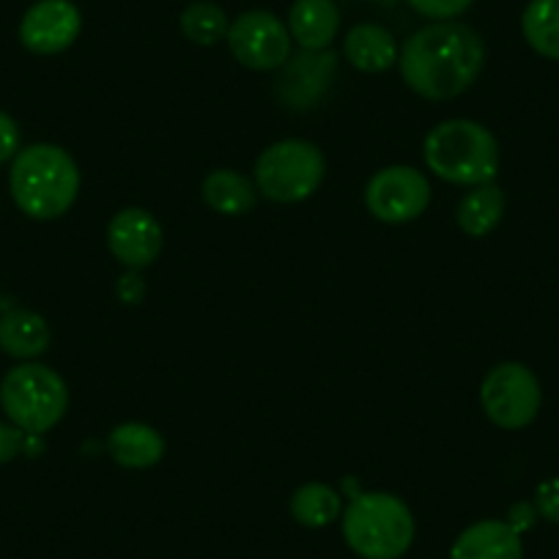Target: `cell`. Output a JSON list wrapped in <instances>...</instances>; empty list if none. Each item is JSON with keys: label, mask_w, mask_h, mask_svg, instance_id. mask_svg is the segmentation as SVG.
Here are the masks:
<instances>
[{"label": "cell", "mask_w": 559, "mask_h": 559, "mask_svg": "<svg viewBox=\"0 0 559 559\" xmlns=\"http://www.w3.org/2000/svg\"><path fill=\"white\" fill-rule=\"evenodd\" d=\"M292 515L302 526L321 530V526H330L332 521L341 519L343 499L332 486H324V483H305L302 488L294 491Z\"/></svg>", "instance_id": "44dd1931"}, {"label": "cell", "mask_w": 559, "mask_h": 559, "mask_svg": "<svg viewBox=\"0 0 559 559\" xmlns=\"http://www.w3.org/2000/svg\"><path fill=\"white\" fill-rule=\"evenodd\" d=\"M83 14L72 0H36L20 23V41L36 56H58L78 41Z\"/></svg>", "instance_id": "30bf717a"}, {"label": "cell", "mask_w": 559, "mask_h": 559, "mask_svg": "<svg viewBox=\"0 0 559 559\" xmlns=\"http://www.w3.org/2000/svg\"><path fill=\"white\" fill-rule=\"evenodd\" d=\"M203 201L217 214L241 217V214L255 209L258 187L247 176L236 174V170H214V174H209L203 179Z\"/></svg>", "instance_id": "ac0fdd59"}, {"label": "cell", "mask_w": 559, "mask_h": 559, "mask_svg": "<svg viewBox=\"0 0 559 559\" xmlns=\"http://www.w3.org/2000/svg\"><path fill=\"white\" fill-rule=\"evenodd\" d=\"M343 52H346V61L354 69L368 74L386 72L392 63H397V56H401L395 45V36L384 25L376 23L354 25L346 34V41H343Z\"/></svg>", "instance_id": "2e32d148"}, {"label": "cell", "mask_w": 559, "mask_h": 559, "mask_svg": "<svg viewBox=\"0 0 559 559\" xmlns=\"http://www.w3.org/2000/svg\"><path fill=\"white\" fill-rule=\"evenodd\" d=\"M408 7L423 17L433 20V23H448L464 14L475 0H406Z\"/></svg>", "instance_id": "603a6c76"}, {"label": "cell", "mask_w": 559, "mask_h": 559, "mask_svg": "<svg viewBox=\"0 0 559 559\" xmlns=\"http://www.w3.org/2000/svg\"><path fill=\"white\" fill-rule=\"evenodd\" d=\"M504 521H508V524L513 526V530L519 532V535L530 532L532 526H535V521H537L535 502H515V504H510L508 519H504Z\"/></svg>", "instance_id": "4316f807"}, {"label": "cell", "mask_w": 559, "mask_h": 559, "mask_svg": "<svg viewBox=\"0 0 559 559\" xmlns=\"http://www.w3.org/2000/svg\"><path fill=\"white\" fill-rule=\"evenodd\" d=\"M450 559H524V543L508 521L486 519L455 537Z\"/></svg>", "instance_id": "4fadbf2b"}, {"label": "cell", "mask_w": 559, "mask_h": 559, "mask_svg": "<svg viewBox=\"0 0 559 559\" xmlns=\"http://www.w3.org/2000/svg\"><path fill=\"white\" fill-rule=\"evenodd\" d=\"M521 34L537 56L559 61V0H530L521 14Z\"/></svg>", "instance_id": "ffe728a7"}, {"label": "cell", "mask_w": 559, "mask_h": 559, "mask_svg": "<svg viewBox=\"0 0 559 559\" xmlns=\"http://www.w3.org/2000/svg\"><path fill=\"white\" fill-rule=\"evenodd\" d=\"M480 403L493 426L504 431H521L532 426L540 412V381L526 365L499 362L483 379Z\"/></svg>", "instance_id": "52a82bcc"}, {"label": "cell", "mask_w": 559, "mask_h": 559, "mask_svg": "<svg viewBox=\"0 0 559 559\" xmlns=\"http://www.w3.org/2000/svg\"><path fill=\"white\" fill-rule=\"evenodd\" d=\"M280 69H283L277 80L280 99L294 110H308L335 80L337 56L332 50H302Z\"/></svg>", "instance_id": "7c38bea8"}, {"label": "cell", "mask_w": 559, "mask_h": 559, "mask_svg": "<svg viewBox=\"0 0 559 559\" xmlns=\"http://www.w3.org/2000/svg\"><path fill=\"white\" fill-rule=\"evenodd\" d=\"M326 176V159L308 140L272 143L255 163V185L269 201H308Z\"/></svg>", "instance_id": "8992f818"}, {"label": "cell", "mask_w": 559, "mask_h": 559, "mask_svg": "<svg viewBox=\"0 0 559 559\" xmlns=\"http://www.w3.org/2000/svg\"><path fill=\"white\" fill-rule=\"evenodd\" d=\"M428 203H431V181L408 165L376 170L365 187V206L381 223H412L426 212Z\"/></svg>", "instance_id": "ba28073f"}, {"label": "cell", "mask_w": 559, "mask_h": 559, "mask_svg": "<svg viewBox=\"0 0 559 559\" xmlns=\"http://www.w3.org/2000/svg\"><path fill=\"white\" fill-rule=\"evenodd\" d=\"M403 83L423 99L444 102L464 94L486 67V45L464 23H433L419 28L397 56Z\"/></svg>", "instance_id": "6da1fadb"}, {"label": "cell", "mask_w": 559, "mask_h": 559, "mask_svg": "<svg viewBox=\"0 0 559 559\" xmlns=\"http://www.w3.org/2000/svg\"><path fill=\"white\" fill-rule=\"evenodd\" d=\"M0 348L14 359H34L50 348V326L34 310H9L0 316Z\"/></svg>", "instance_id": "e0dca14e"}, {"label": "cell", "mask_w": 559, "mask_h": 559, "mask_svg": "<svg viewBox=\"0 0 559 559\" xmlns=\"http://www.w3.org/2000/svg\"><path fill=\"white\" fill-rule=\"evenodd\" d=\"M228 47L241 67L252 72H274L292 56V34L272 12L252 9L239 14L228 28Z\"/></svg>", "instance_id": "9c48e42d"}, {"label": "cell", "mask_w": 559, "mask_h": 559, "mask_svg": "<svg viewBox=\"0 0 559 559\" xmlns=\"http://www.w3.org/2000/svg\"><path fill=\"white\" fill-rule=\"evenodd\" d=\"M0 406L12 426L31 437H41L67 414V381L47 365H17L0 381Z\"/></svg>", "instance_id": "5b68a950"}, {"label": "cell", "mask_w": 559, "mask_h": 559, "mask_svg": "<svg viewBox=\"0 0 559 559\" xmlns=\"http://www.w3.org/2000/svg\"><path fill=\"white\" fill-rule=\"evenodd\" d=\"M9 187L20 212L34 219H56L78 201V163L52 143L20 148L9 174Z\"/></svg>", "instance_id": "7a4b0ae2"}, {"label": "cell", "mask_w": 559, "mask_h": 559, "mask_svg": "<svg viewBox=\"0 0 559 559\" xmlns=\"http://www.w3.org/2000/svg\"><path fill=\"white\" fill-rule=\"evenodd\" d=\"M535 508H537V515L546 521H551V524H559V477H548V480H543L540 486H537L535 491Z\"/></svg>", "instance_id": "cb8c5ba5"}, {"label": "cell", "mask_w": 559, "mask_h": 559, "mask_svg": "<svg viewBox=\"0 0 559 559\" xmlns=\"http://www.w3.org/2000/svg\"><path fill=\"white\" fill-rule=\"evenodd\" d=\"M504 214V192L499 190L497 185H480L472 187L459 203V212H455V219H459V228L464 230L466 236H488L499 223H502Z\"/></svg>", "instance_id": "d6986e66"}, {"label": "cell", "mask_w": 559, "mask_h": 559, "mask_svg": "<svg viewBox=\"0 0 559 559\" xmlns=\"http://www.w3.org/2000/svg\"><path fill=\"white\" fill-rule=\"evenodd\" d=\"M414 515L395 493L365 491L343 510V537L362 559H401L414 543Z\"/></svg>", "instance_id": "277c9868"}, {"label": "cell", "mask_w": 559, "mask_h": 559, "mask_svg": "<svg viewBox=\"0 0 559 559\" xmlns=\"http://www.w3.org/2000/svg\"><path fill=\"white\" fill-rule=\"evenodd\" d=\"M107 247L127 269H146L163 252V228L146 209H121L107 225Z\"/></svg>", "instance_id": "8fae6325"}, {"label": "cell", "mask_w": 559, "mask_h": 559, "mask_svg": "<svg viewBox=\"0 0 559 559\" xmlns=\"http://www.w3.org/2000/svg\"><path fill=\"white\" fill-rule=\"evenodd\" d=\"M143 294H146V283H143V277L134 269L118 280V297H121V302L138 305L143 299Z\"/></svg>", "instance_id": "83f0119b"}, {"label": "cell", "mask_w": 559, "mask_h": 559, "mask_svg": "<svg viewBox=\"0 0 559 559\" xmlns=\"http://www.w3.org/2000/svg\"><path fill=\"white\" fill-rule=\"evenodd\" d=\"M107 450L118 466L148 469L163 461L165 439L159 437L157 428L146 426V423H121L107 437Z\"/></svg>", "instance_id": "9a60e30c"}, {"label": "cell", "mask_w": 559, "mask_h": 559, "mask_svg": "<svg viewBox=\"0 0 559 559\" xmlns=\"http://www.w3.org/2000/svg\"><path fill=\"white\" fill-rule=\"evenodd\" d=\"M25 437L28 433H23L12 423H0V464H9V461H14L23 453Z\"/></svg>", "instance_id": "484cf974"}, {"label": "cell", "mask_w": 559, "mask_h": 559, "mask_svg": "<svg viewBox=\"0 0 559 559\" xmlns=\"http://www.w3.org/2000/svg\"><path fill=\"white\" fill-rule=\"evenodd\" d=\"M20 154V127L12 116L0 110V163H9Z\"/></svg>", "instance_id": "d4e9b609"}, {"label": "cell", "mask_w": 559, "mask_h": 559, "mask_svg": "<svg viewBox=\"0 0 559 559\" xmlns=\"http://www.w3.org/2000/svg\"><path fill=\"white\" fill-rule=\"evenodd\" d=\"M341 31V9L335 0H294L288 12V34L302 50H330Z\"/></svg>", "instance_id": "5bb4252c"}, {"label": "cell", "mask_w": 559, "mask_h": 559, "mask_svg": "<svg viewBox=\"0 0 559 559\" xmlns=\"http://www.w3.org/2000/svg\"><path fill=\"white\" fill-rule=\"evenodd\" d=\"M426 163L442 181L464 187L491 185L499 174V143L477 121L453 118L433 127L426 138Z\"/></svg>", "instance_id": "3957f363"}, {"label": "cell", "mask_w": 559, "mask_h": 559, "mask_svg": "<svg viewBox=\"0 0 559 559\" xmlns=\"http://www.w3.org/2000/svg\"><path fill=\"white\" fill-rule=\"evenodd\" d=\"M181 34L192 41V45L212 47L228 36L230 20L223 12V7L209 3V0H198L181 12Z\"/></svg>", "instance_id": "7402d4cb"}]
</instances>
